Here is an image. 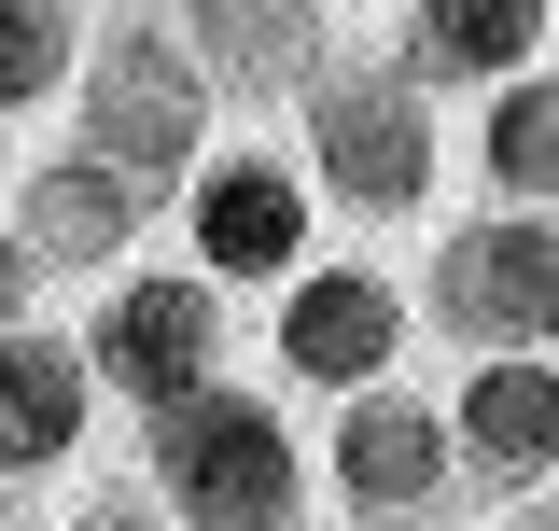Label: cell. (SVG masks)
I'll return each instance as SVG.
<instances>
[{"label":"cell","instance_id":"6da1fadb","mask_svg":"<svg viewBox=\"0 0 559 531\" xmlns=\"http://www.w3.org/2000/svg\"><path fill=\"white\" fill-rule=\"evenodd\" d=\"M154 489L182 531H294L308 518V448L280 434L266 392H182L154 405Z\"/></svg>","mask_w":559,"mask_h":531},{"label":"cell","instance_id":"7a4b0ae2","mask_svg":"<svg viewBox=\"0 0 559 531\" xmlns=\"http://www.w3.org/2000/svg\"><path fill=\"white\" fill-rule=\"evenodd\" d=\"M433 322L476 350H559V210H476L433 238Z\"/></svg>","mask_w":559,"mask_h":531},{"label":"cell","instance_id":"3957f363","mask_svg":"<svg viewBox=\"0 0 559 531\" xmlns=\"http://www.w3.org/2000/svg\"><path fill=\"white\" fill-rule=\"evenodd\" d=\"M308 168L336 182V210L406 224L433 197V113H419L406 70H322L308 84Z\"/></svg>","mask_w":559,"mask_h":531},{"label":"cell","instance_id":"277c9868","mask_svg":"<svg viewBox=\"0 0 559 531\" xmlns=\"http://www.w3.org/2000/svg\"><path fill=\"white\" fill-rule=\"evenodd\" d=\"M210 70L197 43H168V28H112L98 57H84V154H112L127 182L154 168H210Z\"/></svg>","mask_w":559,"mask_h":531},{"label":"cell","instance_id":"5b68a950","mask_svg":"<svg viewBox=\"0 0 559 531\" xmlns=\"http://www.w3.org/2000/svg\"><path fill=\"white\" fill-rule=\"evenodd\" d=\"M84 364L140 405H182L224 378V280L210 266H154V280H112V308L84 322Z\"/></svg>","mask_w":559,"mask_h":531},{"label":"cell","instance_id":"8992f818","mask_svg":"<svg viewBox=\"0 0 559 531\" xmlns=\"http://www.w3.org/2000/svg\"><path fill=\"white\" fill-rule=\"evenodd\" d=\"M182 238H197L210 280H294V266H308V168H280V154H252V140H224V154L197 168Z\"/></svg>","mask_w":559,"mask_h":531},{"label":"cell","instance_id":"52a82bcc","mask_svg":"<svg viewBox=\"0 0 559 531\" xmlns=\"http://www.w3.org/2000/svg\"><path fill=\"white\" fill-rule=\"evenodd\" d=\"M392 350H406V294H392L378 266H294V294H280V364H294L308 392H378Z\"/></svg>","mask_w":559,"mask_h":531},{"label":"cell","instance_id":"ba28073f","mask_svg":"<svg viewBox=\"0 0 559 531\" xmlns=\"http://www.w3.org/2000/svg\"><path fill=\"white\" fill-rule=\"evenodd\" d=\"M462 475L489 489H546L559 475V350H476V378L448 392Z\"/></svg>","mask_w":559,"mask_h":531},{"label":"cell","instance_id":"9c48e42d","mask_svg":"<svg viewBox=\"0 0 559 531\" xmlns=\"http://www.w3.org/2000/svg\"><path fill=\"white\" fill-rule=\"evenodd\" d=\"M448 462H462V434H448V405L364 392V405L336 420V489L364 504V518H419V504L448 489Z\"/></svg>","mask_w":559,"mask_h":531},{"label":"cell","instance_id":"30bf717a","mask_svg":"<svg viewBox=\"0 0 559 531\" xmlns=\"http://www.w3.org/2000/svg\"><path fill=\"white\" fill-rule=\"evenodd\" d=\"M182 43L210 84L266 98V84H322V0H182Z\"/></svg>","mask_w":559,"mask_h":531},{"label":"cell","instance_id":"8fae6325","mask_svg":"<svg viewBox=\"0 0 559 531\" xmlns=\"http://www.w3.org/2000/svg\"><path fill=\"white\" fill-rule=\"evenodd\" d=\"M14 224H28V252L43 266H112L140 238V182L112 154H57V168H28L14 182Z\"/></svg>","mask_w":559,"mask_h":531},{"label":"cell","instance_id":"7c38bea8","mask_svg":"<svg viewBox=\"0 0 559 531\" xmlns=\"http://www.w3.org/2000/svg\"><path fill=\"white\" fill-rule=\"evenodd\" d=\"M84 392L98 364L57 350V335H0V475H57L84 448Z\"/></svg>","mask_w":559,"mask_h":531},{"label":"cell","instance_id":"4fadbf2b","mask_svg":"<svg viewBox=\"0 0 559 531\" xmlns=\"http://www.w3.org/2000/svg\"><path fill=\"white\" fill-rule=\"evenodd\" d=\"M532 43H546V0H419V28H406V57L448 84H518Z\"/></svg>","mask_w":559,"mask_h":531},{"label":"cell","instance_id":"5bb4252c","mask_svg":"<svg viewBox=\"0 0 559 531\" xmlns=\"http://www.w3.org/2000/svg\"><path fill=\"white\" fill-rule=\"evenodd\" d=\"M476 168L503 210H559V84L546 70H518V84H489L476 113Z\"/></svg>","mask_w":559,"mask_h":531},{"label":"cell","instance_id":"9a60e30c","mask_svg":"<svg viewBox=\"0 0 559 531\" xmlns=\"http://www.w3.org/2000/svg\"><path fill=\"white\" fill-rule=\"evenodd\" d=\"M70 70V0H0V113H28Z\"/></svg>","mask_w":559,"mask_h":531},{"label":"cell","instance_id":"2e32d148","mask_svg":"<svg viewBox=\"0 0 559 531\" xmlns=\"http://www.w3.org/2000/svg\"><path fill=\"white\" fill-rule=\"evenodd\" d=\"M70 531H182V518H154V504H127V489H84V518Z\"/></svg>","mask_w":559,"mask_h":531},{"label":"cell","instance_id":"e0dca14e","mask_svg":"<svg viewBox=\"0 0 559 531\" xmlns=\"http://www.w3.org/2000/svg\"><path fill=\"white\" fill-rule=\"evenodd\" d=\"M0 335H14V238H0Z\"/></svg>","mask_w":559,"mask_h":531},{"label":"cell","instance_id":"ac0fdd59","mask_svg":"<svg viewBox=\"0 0 559 531\" xmlns=\"http://www.w3.org/2000/svg\"><path fill=\"white\" fill-rule=\"evenodd\" d=\"M518 531H559V504H532V518H518Z\"/></svg>","mask_w":559,"mask_h":531},{"label":"cell","instance_id":"d6986e66","mask_svg":"<svg viewBox=\"0 0 559 531\" xmlns=\"http://www.w3.org/2000/svg\"><path fill=\"white\" fill-rule=\"evenodd\" d=\"M0 531H14V518H0Z\"/></svg>","mask_w":559,"mask_h":531},{"label":"cell","instance_id":"ffe728a7","mask_svg":"<svg viewBox=\"0 0 559 531\" xmlns=\"http://www.w3.org/2000/svg\"><path fill=\"white\" fill-rule=\"evenodd\" d=\"M378 531H392V518H378Z\"/></svg>","mask_w":559,"mask_h":531}]
</instances>
